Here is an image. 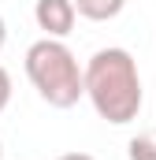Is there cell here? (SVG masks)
<instances>
[{"label": "cell", "mask_w": 156, "mask_h": 160, "mask_svg": "<svg viewBox=\"0 0 156 160\" xmlns=\"http://www.w3.org/2000/svg\"><path fill=\"white\" fill-rule=\"evenodd\" d=\"M85 97L100 119L123 123L138 119L141 112V75L138 60L126 48H100L85 63Z\"/></svg>", "instance_id": "6da1fadb"}, {"label": "cell", "mask_w": 156, "mask_h": 160, "mask_svg": "<svg viewBox=\"0 0 156 160\" xmlns=\"http://www.w3.org/2000/svg\"><path fill=\"white\" fill-rule=\"evenodd\" d=\"M26 78L52 108H75L85 97V67H78L75 52L60 38H41L26 48Z\"/></svg>", "instance_id": "7a4b0ae2"}, {"label": "cell", "mask_w": 156, "mask_h": 160, "mask_svg": "<svg viewBox=\"0 0 156 160\" xmlns=\"http://www.w3.org/2000/svg\"><path fill=\"white\" fill-rule=\"evenodd\" d=\"M75 19H78L75 0H37V4H34V22H37L48 38L63 41L75 30Z\"/></svg>", "instance_id": "3957f363"}, {"label": "cell", "mask_w": 156, "mask_h": 160, "mask_svg": "<svg viewBox=\"0 0 156 160\" xmlns=\"http://www.w3.org/2000/svg\"><path fill=\"white\" fill-rule=\"evenodd\" d=\"M75 8H78V15L89 19V22H108V19H115L126 8V0H75Z\"/></svg>", "instance_id": "277c9868"}, {"label": "cell", "mask_w": 156, "mask_h": 160, "mask_svg": "<svg viewBox=\"0 0 156 160\" xmlns=\"http://www.w3.org/2000/svg\"><path fill=\"white\" fill-rule=\"evenodd\" d=\"M126 157L130 160H156V127H149V130H141V134L130 138Z\"/></svg>", "instance_id": "5b68a950"}, {"label": "cell", "mask_w": 156, "mask_h": 160, "mask_svg": "<svg viewBox=\"0 0 156 160\" xmlns=\"http://www.w3.org/2000/svg\"><path fill=\"white\" fill-rule=\"evenodd\" d=\"M7 104H11V75L0 67V112H4Z\"/></svg>", "instance_id": "8992f818"}, {"label": "cell", "mask_w": 156, "mask_h": 160, "mask_svg": "<svg viewBox=\"0 0 156 160\" xmlns=\"http://www.w3.org/2000/svg\"><path fill=\"white\" fill-rule=\"evenodd\" d=\"M56 160H93L89 153H63V157H56Z\"/></svg>", "instance_id": "52a82bcc"}, {"label": "cell", "mask_w": 156, "mask_h": 160, "mask_svg": "<svg viewBox=\"0 0 156 160\" xmlns=\"http://www.w3.org/2000/svg\"><path fill=\"white\" fill-rule=\"evenodd\" d=\"M4 41H7V22L0 19V48H4Z\"/></svg>", "instance_id": "ba28073f"}, {"label": "cell", "mask_w": 156, "mask_h": 160, "mask_svg": "<svg viewBox=\"0 0 156 160\" xmlns=\"http://www.w3.org/2000/svg\"><path fill=\"white\" fill-rule=\"evenodd\" d=\"M0 157H4V149H0Z\"/></svg>", "instance_id": "9c48e42d"}]
</instances>
